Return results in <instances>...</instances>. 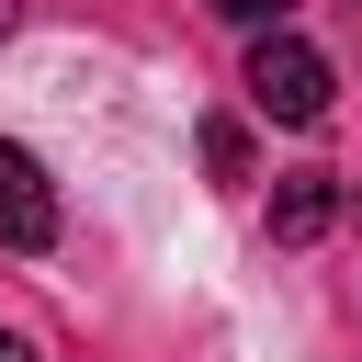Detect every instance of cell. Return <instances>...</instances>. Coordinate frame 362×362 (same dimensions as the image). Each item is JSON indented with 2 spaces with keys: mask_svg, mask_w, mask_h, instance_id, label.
<instances>
[{
  "mask_svg": "<svg viewBox=\"0 0 362 362\" xmlns=\"http://www.w3.org/2000/svg\"><path fill=\"white\" fill-rule=\"evenodd\" d=\"M249 102H260L272 124H317V113H328V57L272 23V34L249 45Z\"/></svg>",
  "mask_w": 362,
  "mask_h": 362,
  "instance_id": "1",
  "label": "cell"
},
{
  "mask_svg": "<svg viewBox=\"0 0 362 362\" xmlns=\"http://www.w3.org/2000/svg\"><path fill=\"white\" fill-rule=\"evenodd\" d=\"M0 249H57V192L34 170V147L0 136Z\"/></svg>",
  "mask_w": 362,
  "mask_h": 362,
  "instance_id": "2",
  "label": "cell"
},
{
  "mask_svg": "<svg viewBox=\"0 0 362 362\" xmlns=\"http://www.w3.org/2000/svg\"><path fill=\"white\" fill-rule=\"evenodd\" d=\"M328 226H339V181H328V170H305V181L272 192V238H283V249H305V238H328Z\"/></svg>",
  "mask_w": 362,
  "mask_h": 362,
  "instance_id": "3",
  "label": "cell"
},
{
  "mask_svg": "<svg viewBox=\"0 0 362 362\" xmlns=\"http://www.w3.org/2000/svg\"><path fill=\"white\" fill-rule=\"evenodd\" d=\"M204 170L238 181V170H249V136H238V124H204Z\"/></svg>",
  "mask_w": 362,
  "mask_h": 362,
  "instance_id": "4",
  "label": "cell"
},
{
  "mask_svg": "<svg viewBox=\"0 0 362 362\" xmlns=\"http://www.w3.org/2000/svg\"><path fill=\"white\" fill-rule=\"evenodd\" d=\"M215 11H226V23H249V34H272V23L294 11V0H215Z\"/></svg>",
  "mask_w": 362,
  "mask_h": 362,
  "instance_id": "5",
  "label": "cell"
},
{
  "mask_svg": "<svg viewBox=\"0 0 362 362\" xmlns=\"http://www.w3.org/2000/svg\"><path fill=\"white\" fill-rule=\"evenodd\" d=\"M0 362H34V351H23V339H0Z\"/></svg>",
  "mask_w": 362,
  "mask_h": 362,
  "instance_id": "6",
  "label": "cell"
},
{
  "mask_svg": "<svg viewBox=\"0 0 362 362\" xmlns=\"http://www.w3.org/2000/svg\"><path fill=\"white\" fill-rule=\"evenodd\" d=\"M0 34H11V0H0Z\"/></svg>",
  "mask_w": 362,
  "mask_h": 362,
  "instance_id": "7",
  "label": "cell"
}]
</instances>
